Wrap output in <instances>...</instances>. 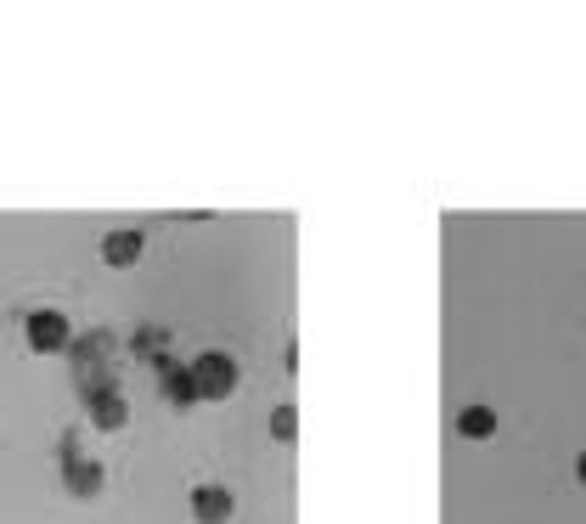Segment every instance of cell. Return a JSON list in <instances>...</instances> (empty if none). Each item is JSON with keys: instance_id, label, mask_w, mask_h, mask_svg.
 Segmentation results:
<instances>
[{"instance_id": "obj_1", "label": "cell", "mask_w": 586, "mask_h": 524, "mask_svg": "<svg viewBox=\"0 0 586 524\" xmlns=\"http://www.w3.org/2000/svg\"><path fill=\"white\" fill-rule=\"evenodd\" d=\"M192 383H198V401H225L237 389V362L225 350H204L192 362Z\"/></svg>"}, {"instance_id": "obj_2", "label": "cell", "mask_w": 586, "mask_h": 524, "mask_svg": "<svg viewBox=\"0 0 586 524\" xmlns=\"http://www.w3.org/2000/svg\"><path fill=\"white\" fill-rule=\"evenodd\" d=\"M23 339H28V350H35V355H57V350H69L74 327H69V316H62V310H28Z\"/></svg>"}, {"instance_id": "obj_3", "label": "cell", "mask_w": 586, "mask_h": 524, "mask_svg": "<svg viewBox=\"0 0 586 524\" xmlns=\"http://www.w3.org/2000/svg\"><path fill=\"white\" fill-rule=\"evenodd\" d=\"M232 513H237V502H232V490H225V485H198V490H192V519H198V524H225Z\"/></svg>"}, {"instance_id": "obj_4", "label": "cell", "mask_w": 586, "mask_h": 524, "mask_svg": "<svg viewBox=\"0 0 586 524\" xmlns=\"http://www.w3.org/2000/svg\"><path fill=\"white\" fill-rule=\"evenodd\" d=\"M90 417H96V429H124V423H130V406H124V395H119V389H102V395H96L90 401Z\"/></svg>"}, {"instance_id": "obj_5", "label": "cell", "mask_w": 586, "mask_h": 524, "mask_svg": "<svg viewBox=\"0 0 586 524\" xmlns=\"http://www.w3.org/2000/svg\"><path fill=\"white\" fill-rule=\"evenodd\" d=\"M142 232H108L102 237V259H108V266H136V259H142Z\"/></svg>"}, {"instance_id": "obj_6", "label": "cell", "mask_w": 586, "mask_h": 524, "mask_svg": "<svg viewBox=\"0 0 586 524\" xmlns=\"http://www.w3.org/2000/svg\"><path fill=\"white\" fill-rule=\"evenodd\" d=\"M457 435L463 440H491L497 435V412L491 406H463L457 412Z\"/></svg>"}, {"instance_id": "obj_7", "label": "cell", "mask_w": 586, "mask_h": 524, "mask_svg": "<svg viewBox=\"0 0 586 524\" xmlns=\"http://www.w3.org/2000/svg\"><path fill=\"white\" fill-rule=\"evenodd\" d=\"M293 435H300V412H293V406H277V412H271V440L288 446Z\"/></svg>"}, {"instance_id": "obj_8", "label": "cell", "mask_w": 586, "mask_h": 524, "mask_svg": "<svg viewBox=\"0 0 586 524\" xmlns=\"http://www.w3.org/2000/svg\"><path fill=\"white\" fill-rule=\"evenodd\" d=\"M170 395H175V406H192V401H198V383H192V367H186V373H170Z\"/></svg>"}, {"instance_id": "obj_9", "label": "cell", "mask_w": 586, "mask_h": 524, "mask_svg": "<svg viewBox=\"0 0 586 524\" xmlns=\"http://www.w3.org/2000/svg\"><path fill=\"white\" fill-rule=\"evenodd\" d=\"M96 485H102V468H96V463H74V490H80V497H90Z\"/></svg>"}, {"instance_id": "obj_10", "label": "cell", "mask_w": 586, "mask_h": 524, "mask_svg": "<svg viewBox=\"0 0 586 524\" xmlns=\"http://www.w3.org/2000/svg\"><path fill=\"white\" fill-rule=\"evenodd\" d=\"M575 479H581V485H586V451H581V456H575Z\"/></svg>"}]
</instances>
